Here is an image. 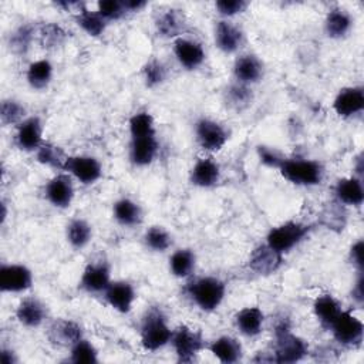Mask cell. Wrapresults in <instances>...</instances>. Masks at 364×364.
<instances>
[{
    "label": "cell",
    "mask_w": 364,
    "mask_h": 364,
    "mask_svg": "<svg viewBox=\"0 0 364 364\" xmlns=\"http://www.w3.org/2000/svg\"><path fill=\"white\" fill-rule=\"evenodd\" d=\"M185 293L189 300L202 311L210 313L220 307L226 296V283L212 274L192 277L186 286Z\"/></svg>",
    "instance_id": "obj_1"
},
{
    "label": "cell",
    "mask_w": 364,
    "mask_h": 364,
    "mask_svg": "<svg viewBox=\"0 0 364 364\" xmlns=\"http://www.w3.org/2000/svg\"><path fill=\"white\" fill-rule=\"evenodd\" d=\"M173 328L161 307H149L139 324V341L145 351L155 353L166 347L171 341Z\"/></svg>",
    "instance_id": "obj_2"
},
{
    "label": "cell",
    "mask_w": 364,
    "mask_h": 364,
    "mask_svg": "<svg viewBox=\"0 0 364 364\" xmlns=\"http://www.w3.org/2000/svg\"><path fill=\"white\" fill-rule=\"evenodd\" d=\"M277 171L283 179L296 186H317L324 179L323 164L310 158L286 156Z\"/></svg>",
    "instance_id": "obj_3"
},
{
    "label": "cell",
    "mask_w": 364,
    "mask_h": 364,
    "mask_svg": "<svg viewBox=\"0 0 364 364\" xmlns=\"http://www.w3.org/2000/svg\"><path fill=\"white\" fill-rule=\"evenodd\" d=\"M309 354V344L304 338L294 334L283 320L274 327V346L272 361L291 364L303 360Z\"/></svg>",
    "instance_id": "obj_4"
},
{
    "label": "cell",
    "mask_w": 364,
    "mask_h": 364,
    "mask_svg": "<svg viewBox=\"0 0 364 364\" xmlns=\"http://www.w3.org/2000/svg\"><path fill=\"white\" fill-rule=\"evenodd\" d=\"M311 226L300 220H287L270 228L266 235V243L280 255L291 252L310 233Z\"/></svg>",
    "instance_id": "obj_5"
},
{
    "label": "cell",
    "mask_w": 364,
    "mask_h": 364,
    "mask_svg": "<svg viewBox=\"0 0 364 364\" xmlns=\"http://www.w3.org/2000/svg\"><path fill=\"white\" fill-rule=\"evenodd\" d=\"M169 344L179 363H192L205 348V338L199 330L179 324L173 328Z\"/></svg>",
    "instance_id": "obj_6"
},
{
    "label": "cell",
    "mask_w": 364,
    "mask_h": 364,
    "mask_svg": "<svg viewBox=\"0 0 364 364\" xmlns=\"http://www.w3.org/2000/svg\"><path fill=\"white\" fill-rule=\"evenodd\" d=\"M193 131L199 148L208 154L219 152L229 141V131L226 127L209 117L198 118Z\"/></svg>",
    "instance_id": "obj_7"
},
{
    "label": "cell",
    "mask_w": 364,
    "mask_h": 364,
    "mask_svg": "<svg viewBox=\"0 0 364 364\" xmlns=\"http://www.w3.org/2000/svg\"><path fill=\"white\" fill-rule=\"evenodd\" d=\"M333 338L344 347H360L364 337L363 321L350 310H343L328 328Z\"/></svg>",
    "instance_id": "obj_8"
},
{
    "label": "cell",
    "mask_w": 364,
    "mask_h": 364,
    "mask_svg": "<svg viewBox=\"0 0 364 364\" xmlns=\"http://www.w3.org/2000/svg\"><path fill=\"white\" fill-rule=\"evenodd\" d=\"M111 282L109 263L104 259H98L85 264L78 280V289L88 294H102Z\"/></svg>",
    "instance_id": "obj_9"
},
{
    "label": "cell",
    "mask_w": 364,
    "mask_h": 364,
    "mask_svg": "<svg viewBox=\"0 0 364 364\" xmlns=\"http://www.w3.org/2000/svg\"><path fill=\"white\" fill-rule=\"evenodd\" d=\"M34 283L33 272L23 263H1L0 266V291L18 294L30 290Z\"/></svg>",
    "instance_id": "obj_10"
},
{
    "label": "cell",
    "mask_w": 364,
    "mask_h": 364,
    "mask_svg": "<svg viewBox=\"0 0 364 364\" xmlns=\"http://www.w3.org/2000/svg\"><path fill=\"white\" fill-rule=\"evenodd\" d=\"M63 172L81 185H92L102 176V165L92 155H68Z\"/></svg>",
    "instance_id": "obj_11"
},
{
    "label": "cell",
    "mask_w": 364,
    "mask_h": 364,
    "mask_svg": "<svg viewBox=\"0 0 364 364\" xmlns=\"http://www.w3.org/2000/svg\"><path fill=\"white\" fill-rule=\"evenodd\" d=\"M14 146L23 152H36L44 142V125L38 115H28L14 128Z\"/></svg>",
    "instance_id": "obj_12"
},
{
    "label": "cell",
    "mask_w": 364,
    "mask_h": 364,
    "mask_svg": "<svg viewBox=\"0 0 364 364\" xmlns=\"http://www.w3.org/2000/svg\"><path fill=\"white\" fill-rule=\"evenodd\" d=\"M74 196V179L67 172H57L44 186L46 200L57 209H67L73 203Z\"/></svg>",
    "instance_id": "obj_13"
},
{
    "label": "cell",
    "mask_w": 364,
    "mask_h": 364,
    "mask_svg": "<svg viewBox=\"0 0 364 364\" xmlns=\"http://www.w3.org/2000/svg\"><path fill=\"white\" fill-rule=\"evenodd\" d=\"M172 53L179 65L188 71L199 68L206 60L203 46L199 41L185 36L172 40Z\"/></svg>",
    "instance_id": "obj_14"
},
{
    "label": "cell",
    "mask_w": 364,
    "mask_h": 364,
    "mask_svg": "<svg viewBox=\"0 0 364 364\" xmlns=\"http://www.w3.org/2000/svg\"><path fill=\"white\" fill-rule=\"evenodd\" d=\"M102 296L105 303L121 314H128L136 300L135 287L128 280H112Z\"/></svg>",
    "instance_id": "obj_15"
},
{
    "label": "cell",
    "mask_w": 364,
    "mask_h": 364,
    "mask_svg": "<svg viewBox=\"0 0 364 364\" xmlns=\"http://www.w3.org/2000/svg\"><path fill=\"white\" fill-rule=\"evenodd\" d=\"M213 40L218 50H220L225 54H235L245 44V33L233 21L220 18L215 24Z\"/></svg>",
    "instance_id": "obj_16"
},
{
    "label": "cell",
    "mask_w": 364,
    "mask_h": 364,
    "mask_svg": "<svg viewBox=\"0 0 364 364\" xmlns=\"http://www.w3.org/2000/svg\"><path fill=\"white\" fill-rule=\"evenodd\" d=\"M333 109L341 118H353L364 109V88L348 85L338 90L333 100Z\"/></svg>",
    "instance_id": "obj_17"
},
{
    "label": "cell",
    "mask_w": 364,
    "mask_h": 364,
    "mask_svg": "<svg viewBox=\"0 0 364 364\" xmlns=\"http://www.w3.org/2000/svg\"><path fill=\"white\" fill-rule=\"evenodd\" d=\"M159 146L161 145L156 134L129 138V148H128L129 162L136 168H145L151 165L159 154Z\"/></svg>",
    "instance_id": "obj_18"
},
{
    "label": "cell",
    "mask_w": 364,
    "mask_h": 364,
    "mask_svg": "<svg viewBox=\"0 0 364 364\" xmlns=\"http://www.w3.org/2000/svg\"><path fill=\"white\" fill-rule=\"evenodd\" d=\"M14 314L23 327L38 328L48 318V309L38 297L26 296L18 301Z\"/></svg>",
    "instance_id": "obj_19"
},
{
    "label": "cell",
    "mask_w": 364,
    "mask_h": 364,
    "mask_svg": "<svg viewBox=\"0 0 364 364\" xmlns=\"http://www.w3.org/2000/svg\"><path fill=\"white\" fill-rule=\"evenodd\" d=\"M284 262V256L273 250L266 242L257 245L247 260V266L259 276H269L276 273Z\"/></svg>",
    "instance_id": "obj_20"
},
{
    "label": "cell",
    "mask_w": 364,
    "mask_h": 364,
    "mask_svg": "<svg viewBox=\"0 0 364 364\" xmlns=\"http://www.w3.org/2000/svg\"><path fill=\"white\" fill-rule=\"evenodd\" d=\"M220 165L212 156H202L195 161L189 171V182L200 189H210L220 182Z\"/></svg>",
    "instance_id": "obj_21"
},
{
    "label": "cell",
    "mask_w": 364,
    "mask_h": 364,
    "mask_svg": "<svg viewBox=\"0 0 364 364\" xmlns=\"http://www.w3.org/2000/svg\"><path fill=\"white\" fill-rule=\"evenodd\" d=\"M232 71L235 81L252 87L263 78L264 64L256 54L245 53L236 57Z\"/></svg>",
    "instance_id": "obj_22"
},
{
    "label": "cell",
    "mask_w": 364,
    "mask_h": 364,
    "mask_svg": "<svg viewBox=\"0 0 364 364\" xmlns=\"http://www.w3.org/2000/svg\"><path fill=\"white\" fill-rule=\"evenodd\" d=\"M188 21L185 14L178 9H166L158 13L155 18V30L159 37L175 40L186 31Z\"/></svg>",
    "instance_id": "obj_23"
},
{
    "label": "cell",
    "mask_w": 364,
    "mask_h": 364,
    "mask_svg": "<svg viewBox=\"0 0 364 364\" xmlns=\"http://www.w3.org/2000/svg\"><path fill=\"white\" fill-rule=\"evenodd\" d=\"M84 336V328L80 323L71 318H57L48 327V338L53 344L58 347H71L74 343L81 340Z\"/></svg>",
    "instance_id": "obj_24"
},
{
    "label": "cell",
    "mask_w": 364,
    "mask_h": 364,
    "mask_svg": "<svg viewBox=\"0 0 364 364\" xmlns=\"http://www.w3.org/2000/svg\"><path fill=\"white\" fill-rule=\"evenodd\" d=\"M334 195L340 205L358 208L364 202L363 179L351 175L340 178L334 185Z\"/></svg>",
    "instance_id": "obj_25"
},
{
    "label": "cell",
    "mask_w": 364,
    "mask_h": 364,
    "mask_svg": "<svg viewBox=\"0 0 364 364\" xmlns=\"http://www.w3.org/2000/svg\"><path fill=\"white\" fill-rule=\"evenodd\" d=\"M209 353L222 364H235L243 357L242 343L232 336H219L208 346Z\"/></svg>",
    "instance_id": "obj_26"
},
{
    "label": "cell",
    "mask_w": 364,
    "mask_h": 364,
    "mask_svg": "<svg viewBox=\"0 0 364 364\" xmlns=\"http://www.w3.org/2000/svg\"><path fill=\"white\" fill-rule=\"evenodd\" d=\"M235 324L240 334L246 337H257L263 331L264 313L257 306H247L235 314Z\"/></svg>",
    "instance_id": "obj_27"
},
{
    "label": "cell",
    "mask_w": 364,
    "mask_h": 364,
    "mask_svg": "<svg viewBox=\"0 0 364 364\" xmlns=\"http://www.w3.org/2000/svg\"><path fill=\"white\" fill-rule=\"evenodd\" d=\"M112 218L114 220L124 228H134L141 225L144 219L142 208L138 202L131 198H119L112 205Z\"/></svg>",
    "instance_id": "obj_28"
},
{
    "label": "cell",
    "mask_w": 364,
    "mask_h": 364,
    "mask_svg": "<svg viewBox=\"0 0 364 364\" xmlns=\"http://www.w3.org/2000/svg\"><path fill=\"white\" fill-rule=\"evenodd\" d=\"M353 28V17L343 7H333L324 18V33L328 38L341 40Z\"/></svg>",
    "instance_id": "obj_29"
},
{
    "label": "cell",
    "mask_w": 364,
    "mask_h": 364,
    "mask_svg": "<svg viewBox=\"0 0 364 364\" xmlns=\"http://www.w3.org/2000/svg\"><path fill=\"white\" fill-rule=\"evenodd\" d=\"M343 311L341 303L330 293L318 294L313 301V313L321 327L330 328L337 316Z\"/></svg>",
    "instance_id": "obj_30"
},
{
    "label": "cell",
    "mask_w": 364,
    "mask_h": 364,
    "mask_svg": "<svg viewBox=\"0 0 364 364\" xmlns=\"http://www.w3.org/2000/svg\"><path fill=\"white\" fill-rule=\"evenodd\" d=\"M54 75V67L50 60L40 58L28 64L26 70V81L30 85V88L36 91H43L48 88V85L53 81Z\"/></svg>",
    "instance_id": "obj_31"
},
{
    "label": "cell",
    "mask_w": 364,
    "mask_h": 364,
    "mask_svg": "<svg viewBox=\"0 0 364 364\" xmlns=\"http://www.w3.org/2000/svg\"><path fill=\"white\" fill-rule=\"evenodd\" d=\"M253 91L250 85L233 81L230 82L226 90L223 91V101L228 105V108L233 111H245L247 109L253 102Z\"/></svg>",
    "instance_id": "obj_32"
},
{
    "label": "cell",
    "mask_w": 364,
    "mask_h": 364,
    "mask_svg": "<svg viewBox=\"0 0 364 364\" xmlns=\"http://www.w3.org/2000/svg\"><path fill=\"white\" fill-rule=\"evenodd\" d=\"M169 272L178 279L191 277L196 267V255L189 247H181L172 252L168 260Z\"/></svg>",
    "instance_id": "obj_33"
},
{
    "label": "cell",
    "mask_w": 364,
    "mask_h": 364,
    "mask_svg": "<svg viewBox=\"0 0 364 364\" xmlns=\"http://www.w3.org/2000/svg\"><path fill=\"white\" fill-rule=\"evenodd\" d=\"M65 239L73 249H84L92 240L91 223L84 218H73L65 226Z\"/></svg>",
    "instance_id": "obj_34"
},
{
    "label": "cell",
    "mask_w": 364,
    "mask_h": 364,
    "mask_svg": "<svg viewBox=\"0 0 364 364\" xmlns=\"http://www.w3.org/2000/svg\"><path fill=\"white\" fill-rule=\"evenodd\" d=\"M74 20L77 23V26L90 37H100L104 34V31L107 30L108 23L100 16V13L95 10H88L85 6L74 13Z\"/></svg>",
    "instance_id": "obj_35"
},
{
    "label": "cell",
    "mask_w": 364,
    "mask_h": 364,
    "mask_svg": "<svg viewBox=\"0 0 364 364\" xmlns=\"http://www.w3.org/2000/svg\"><path fill=\"white\" fill-rule=\"evenodd\" d=\"M34 155H36V161L38 164H41L47 168H51L55 172L57 171L63 172L64 164H65L67 156H68V155L64 154V151L58 145H55L50 141H44L41 144V146L34 152Z\"/></svg>",
    "instance_id": "obj_36"
},
{
    "label": "cell",
    "mask_w": 364,
    "mask_h": 364,
    "mask_svg": "<svg viewBox=\"0 0 364 364\" xmlns=\"http://www.w3.org/2000/svg\"><path fill=\"white\" fill-rule=\"evenodd\" d=\"M36 34H37V28L33 27L31 24H20L9 36L7 44L10 51L17 55L26 54L30 50Z\"/></svg>",
    "instance_id": "obj_37"
},
{
    "label": "cell",
    "mask_w": 364,
    "mask_h": 364,
    "mask_svg": "<svg viewBox=\"0 0 364 364\" xmlns=\"http://www.w3.org/2000/svg\"><path fill=\"white\" fill-rule=\"evenodd\" d=\"M144 245L146 246V249H149L151 252L155 253H164L166 250L171 249V246L173 245V239L172 235L159 225H154L149 226L145 233H144Z\"/></svg>",
    "instance_id": "obj_38"
},
{
    "label": "cell",
    "mask_w": 364,
    "mask_h": 364,
    "mask_svg": "<svg viewBox=\"0 0 364 364\" xmlns=\"http://www.w3.org/2000/svg\"><path fill=\"white\" fill-rule=\"evenodd\" d=\"M27 108L16 98H3L0 102V122L3 127H17L26 119Z\"/></svg>",
    "instance_id": "obj_39"
},
{
    "label": "cell",
    "mask_w": 364,
    "mask_h": 364,
    "mask_svg": "<svg viewBox=\"0 0 364 364\" xmlns=\"http://www.w3.org/2000/svg\"><path fill=\"white\" fill-rule=\"evenodd\" d=\"M141 74H142V80H144V84L146 88H156L166 81L168 68L164 64V61H161L156 57H151L142 65Z\"/></svg>",
    "instance_id": "obj_40"
},
{
    "label": "cell",
    "mask_w": 364,
    "mask_h": 364,
    "mask_svg": "<svg viewBox=\"0 0 364 364\" xmlns=\"http://www.w3.org/2000/svg\"><path fill=\"white\" fill-rule=\"evenodd\" d=\"M68 361L74 364H97L100 363V354L97 347L82 337L70 347Z\"/></svg>",
    "instance_id": "obj_41"
},
{
    "label": "cell",
    "mask_w": 364,
    "mask_h": 364,
    "mask_svg": "<svg viewBox=\"0 0 364 364\" xmlns=\"http://www.w3.org/2000/svg\"><path fill=\"white\" fill-rule=\"evenodd\" d=\"M37 34L41 46L47 50H54L61 47L68 37L67 31L60 24H55V23L43 24L37 30Z\"/></svg>",
    "instance_id": "obj_42"
},
{
    "label": "cell",
    "mask_w": 364,
    "mask_h": 364,
    "mask_svg": "<svg viewBox=\"0 0 364 364\" xmlns=\"http://www.w3.org/2000/svg\"><path fill=\"white\" fill-rule=\"evenodd\" d=\"M129 138L132 136H144V135H154L156 134L155 119L151 112L148 111H136L131 115L128 121Z\"/></svg>",
    "instance_id": "obj_43"
},
{
    "label": "cell",
    "mask_w": 364,
    "mask_h": 364,
    "mask_svg": "<svg viewBox=\"0 0 364 364\" xmlns=\"http://www.w3.org/2000/svg\"><path fill=\"white\" fill-rule=\"evenodd\" d=\"M97 11L107 23L118 21L128 14L122 0H100L97 3Z\"/></svg>",
    "instance_id": "obj_44"
},
{
    "label": "cell",
    "mask_w": 364,
    "mask_h": 364,
    "mask_svg": "<svg viewBox=\"0 0 364 364\" xmlns=\"http://www.w3.org/2000/svg\"><path fill=\"white\" fill-rule=\"evenodd\" d=\"M249 7L246 0H218L215 3V9L222 18L230 20L239 14H243Z\"/></svg>",
    "instance_id": "obj_45"
},
{
    "label": "cell",
    "mask_w": 364,
    "mask_h": 364,
    "mask_svg": "<svg viewBox=\"0 0 364 364\" xmlns=\"http://www.w3.org/2000/svg\"><path fill=\"white\" fill-rule=\"evenodd\" d=\"M256 154H257V158H259L260 164H263L264 166H267L270 169H279L282 162L286 158L276 148L267 146V145H259L256 148Z\"/></svg>",
    "instance_id": "obj_46"
},
{
    "label": "cell",
    "mask_w": 364,
    "mask_h": 364,
    "mask_svg": "<svg viewBox=\"0 0 364 364\" xmlns=\"http://www.w3.org/2000/svg\"><path fill=\"white\" fill-rule=\"evenodd\" d=\"M348 260L357 269V272H363L364 269V242L358 239L350 246L348 250Z\"/></svg>",
    "instance_id": "obj_47"
},
{
    "label": "cell",
    "mask_w": 364,
    "mask_h": 364,
    "mask_svg": "<svg viewBox=\"0 0 364 364\" xmlns=\"http://www.w3.org/2000/svg\"><path fill=\"white\" fill-rule=\"evenodd\" d=\"M351 299L358 307H361L364 303V274H363V272H357V279L351 287Z\"/></svg>",
    "instance_id": "obj_48"
},
{
    "label": "cell",
    "mask_w": 364,
    "mask_h": 364,
    "mask_svg": "<svg viewBox=\"0 0 364 364\" xmlns=\"http://www.w3.org/2000/svg\"><path fill=\"white\" fill-rule=\"evenodd\" d=\"M0 358H1V364H17L20 361L17 353L11 347H6V346H3L0 350Z\"/></svg>",
    "instance_id": "obj_49"
},
{
    "label": "cell",
    "mask_w": 364,
    "mask_h": 364,
    "mask_svg": "<svg viewBox=\"0 0 364 364\" xmlns=\"http://www.w3.org/2000/svg\"><path fill=\"white\" fill-rule=\"evenodd\" d=\"M127 13H138L148 6L146 0H122Z\"/></svg>",
    "instance_id": "obj_50"
},
{
    "label": "cell",
    "mask_w": 364,
    "mask_h": 364,
    "mask_svg": "<svg viewBox=\"0 0 364 364\" xmlns=\"http://www.w3.org/2000/svg\"><path fill=\"white\" fill-rule=\"evenodd\" d=\"M363 169H364V165H363V154L360 152V154H358V156L355 158V165H354V171L357 172V175H355V176L361 178V175H363Z\"/></svg>",
    "instance_id": "obj_51"
},
{
    "label": "cell",
    "mask_w": 364,
    "mask_h": 364,
    "mask_svg": "<svg viewBox=\"0 0 364 364\" xmlns=\"http://www.w3.org/2000/svg\"><path fill=\"white\" fill-rule=\"evenodd\" d=\"M9 216V210H7V202L6 199H1V225L6 223V219Z\"/></svg>",
    "instance_id": "obj_52"
}]
</instances>
